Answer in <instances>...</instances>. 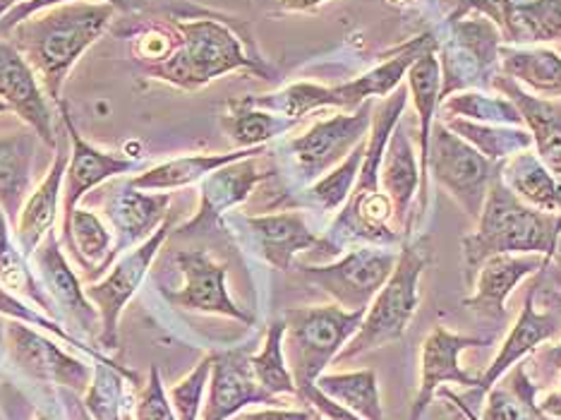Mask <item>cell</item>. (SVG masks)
I'll return each instance as SVG.
<instances>
[{
    "instance_id": "obj_47",
    "label": "cell",
    "mask_w": 561,
    "mask_h": 420,
    "mask_svg": "<svg viewBox=\"0 0 561 420\" xmlns=\"http://www.w3.org/2000/svg\"><path fill=\"white\" fill-rule=\"evenodd\" d=\"M66 3H78V0H24V3L12 8L5 18H0V36H8L12 30L18 27L20 22L32 18L34 12H42L46 8H56V5H66ZM104 3L113 5L116 10H127L130 3L127 0H104Z\"/></svg>"
},
{
    "instance_id": "obj_26",
    "label": "cell",
    "mask_w": 561,
    "mask_h": 420,
    "mask_svg": "<svg viewBox=\"0 0 561 420\" xmlns=\"http://www.w3.org/2000/svg\"><path fill=\"white\" fill-rule=\"evenodd\" d=\"M245 224L262 258L280 272L290 270L298 252L320 248L322 243L300 212L245 216Z\"/></svg>"
},
{
    "instance_id": "obj_5",
    "label": "cell",
    "mask_w": 561,
    "mask_h": 420,
    "mask_svg": "<svg viewBox=\"0 0 561 420\" xmlns=\"http://www.w3.org/2000/svg\"><path fill=\"white\" fill-rule=\"evenodd\" d=\"M430 262L432 254L427 240L403 246L389 282L381 286L375 300L369 303L358 332L339 351L334 359L336 365L358 359V355L367 351L387 347V343L399 341L405 334L420 305V276H423Z\"/></svg>"
},
{
    "instance_id": "obj_20",
    "label": "cell",
    "mask_w": 561,
    "mask_h": 420,
    "mask_svg": "<svg viewBox=\"0 0 561 420\" xmlns=\"http://www.w3.org/2000/svg\"><path fill=\"white\" fill-rule=\"evenodd\" d=\"M538 291H540V272L535 274L533 284L528 286L526 303H523V310L518 315L516 325L508 329L500 353L494 355L492 365L478 379V387L473 389L478 397H484V394H488L496 385V382L512 371L516 363L528 359L535 349L561 334V315L557 310H552V308L545 313L535 310V296H538Z\"/></svg>"
},
{
    "instance_id": "obj_41",
    "label": "cell",
    "mask_w": 561,
    "mask_h": 420,
    "mask_svg": "<svg viewBox=\"0 0 561 420\" xmlns=\"http://www.w3.org/2000/svg\"><path fill=\"white\" fill-rule=\"evenodd\" d=\"M526 371L535 385V404H538V409L547 418L561 420V341H547L535 349Z\"/></svg>"
},
{
    "instance_id": "obj_27",
    "label": "cell",
    "mask_w": 561,
    "mask_h": 420,
    "mask_svg": "<svg viewBox=\"0 0 561 420\" xmlns=\"http://www.w3.org/2000/svg\"><path fill=\"white\" fill-rule=\"evenodd\" d=\"M56 149L58 155L54 163H50L44 181L32 190L27 202L22 205L15 231H12L18 238L20 250L27 254V258L44 243V238L48 234H54V224L58 216V200L62 197V178H66V169L70 161V155L66 151V147H62L60 139Z\"/></svg>"
},
{
    "instance_id": "obj_4",
    "label": "cell",
    "mask_w": 561,
    "mask_h": 420,
    "mask_svg": "<svg viewBox=\"0 0 561 420\" xmlns=\"http://www.w3.org/2000/svg\"><path fill=\"white\" fill-rule=\"evenodd\" d=\"M439 42L435 34L425 32L415 36V39L401 46L397 54L389 60L381 63V66L363 72L360 78L351 82L324 87V84H312V82H298L286 89H280L278 94L270 97H242L250 106H257L272 113H280V116H288L293 121H300L305 113L324 109V106H336V109H360L365 101L375 97H389L401 87L405 72L411 70L413 63L430 54V50H437Z\"/></svg>"
},
{
    "instance_id": "obj_3",
    "label": "cell",
    "mask_w": 561,
    "mask_h": 420,
    "mask_svg": "<svg viewBox=\"0 0 561 420\" xmlns=\"http://www.w3.org/2000/svg\"><path fill=\"white\" fill-rule=\"evenodd\" d=\"M500 173L494 175L488 200L478 216V231L463 238L468 284L492 254H545L550 258L561 236V214L526 205L506 188Z\"/></svg>"
},
{
    "instance_id": "obj_50",
    "label": "cell",
    "mask_w": 561,
    "mask_h": 420,
    "mask_svg": "<svg viewBox=\"0 0 561 420\" xmlns=\"http://www.w3.org/2000/svg\"><path fill=\"white\" fill-rule=\"evenodd\" d=\"M540 286L545 291H557V294H561V236L550 258H545V266L540 270Z\"/></svg>"
},
{
    "instance_id": "obj_15",
    "label": "cell",
    "mask_w": 561,
    "mask_h": 420,
    "mask_svg": "<svg viewBox=\"0 0 561 420\" xmlns=\"http://www.w3.org/2000/svg\"><path fill=\"white\" fill-rule=\"evenodd\" d=\"M492 339H478V337H466L456 334L446 327H435L423 341V353H420V385L415 401L411 406V418L408 420H423L430 404L435 401L437 389H442L444 382H456L466 389L478 387V377L466 373L461 365H458V355L466 349H478V347H490Z\"/></svg>"
},
{
    "instance_id": "obj_8",
    "label": "cell",
    "mask_w": 561,
    "mask_h": 420,
    "mask_svg": "<svg viewBox=\"0 0 561 420\" xmlns=\"http://www.w3.org/2000/svg\"><path fill=\"white\" fill-rule=\"evenodd\" d=\"M500 171L502 163H494L480 155L473 145H468L442 121L432 125L427 175L435 178L468 216L478 219L494 175Z\"/></svg>"
},
{
    "instance_id": "obj_6",
    "label": "cell",
    "mask_w": 561,
    "mask_h": 420,
    "mask_svg": "<svg viewBox=\"0 0 561 420\" xmlns=\"http://www.w3.org/2000/svg\"><path fill=\"white\" fill-rule=\"evenodd\" d=\"M367 310H343L341 305L290 308L284 315V353L298 394L317 385L339 351L355 337Z\"/></svg>"
},
{
    "instance_id": "obj_38",
    "label": "cell",
    "mask_w": 561,
    "mask_h": 420,
    "mask_svg": "<svg viewBox=\"0 0 561 420\" xmlns=\"http://www.w3.org/2000/svg\"><path fill=\"white\" fill-rule=\"evenodd\" d=\"M284 337H286V322L276 320L266 329V337L262 349L250 355L254 377L260 385L272 394V397H298V387L293 382L290 367L284 353Z\"/></svg>"
},
{
    "instance_id": "obj_48",
    "label": "cell",
    "mask_w": 561,
    "mask_h": 420,
    "mask_svg": "<svg viewBox=\"0 0 561 420\" xmlns=\"http://www.w3.org/2000/svg\"><path fill=\"white\" fill-rule=\"evenodd\" d=\"M298 397H300L305 404H308L310 409H314L317 413H322L327 420H363L360 416H355L353 411L343 409L341 404H336V401H331L329 397H324V394H322L320 389H317V385L300 389Z\"/></svg>"
},
{
    "instance_id": "obj_1",
    "label": "cell",
    "mask_w": 561,
    "mask_h": 420,
    "mask_svg": "<svg viewBox=\"0 0 561 420\" xmlns=\"http://www.w3.org/2000/svg\"><path fill=\"white\" fill-rule=\"evenodd\" d=\"M113 18L116 8L108 3H66L34 12L8 36L27 58L46 97L58 104L70 70L78 66L84 50L99 42Z\"/></svg>"
},
{
    "instance_id": "obj_22",
    "label": "cell",
    "mask_w": 561,
    "mask_h": 420,
    "mask_svg": "<svg viewBox=\"0 0 561 420\" xmlns=\"http://www.w3.org/2000/svg\"><path fill=\"white\" fill-rule=\"evenodd\" d=\"M270 173H260L254 157L240 159L236 163L209 173L202 181V202L193 222L175 228L178 238H195L204 234H214L221 226L224 214L245 202L260 181Z\"/></svg>"
},
{
    "instance_id": "obj_54",
    "label": "cell",
    "mask_w": 561,
    "mask_h": 420,
    "mask_svg": "<svg viewBox=\"0 0 561 420\" xmlns=\"http://www.w3.org/2000/svg\"><path fill=\"white\" fill-rule=\"evenodd\" d=\"M20 3H24V0H0V18H5L8 12L15 8V5H20Z\"/></svg>"
},
{
    "instance_id": "obj_32",
    "label": "cell",
    "mask_w": 561,
    "mask_h": 420,
    "mask_svg": "<svg viewBox=\"0 0 561 420\" xmlns=\"http://www.w3.org/2000/svg\"><path fill=\"white\" fill-rule=\"evenodd\" d=\"M437 391H444L446 397H451L458 406H463V401L449 389ZM463 411L468 413L470 420H552L538 409V404H535V385L530 382L523 361L516 363L512 371L488 391V406H484V413L480 418L470 409H466V406Z\"/></svg>"
},
{
    "instance_id": "obj_14",
    "label": "cell",
    "mask_w": 561,
    "mask_h": 420,
    "mask_svg": "<svg viewBox=\"0 0 561 420\" xmlns=\"http://www.w3.org/2000/svg\"><path fill=\"white\" fill-rule=\"evenodd\" d=\"M171 195L137 190L130 181L111 185L101 195V209L113 234V252H123L142 246L169 219Z\"/></svg>"
},
{
    "instance_id": "obj_36",
    "label": "cell",
    "mask_w": 561,
    "mask_h": 420,
    "mask_svg": "<svg viewBox=\"0 0 561 420\" xmlns=\"http://www.w3.org/2000/svg\"><path fill=\"white\" fill-rule=\"evenodd\" d=\"M449 130H454L458 137H463L468 145H473L480 155L488 157L494 163H504L520 151H528L533 147V137L526 127L516 125H484L466 118H444L442 121Z\"/></svg>"
},
{
    "instance_id": "obj_25",
    "label": "cell",
    "mask_w": 561,
    "mask_h": 420,
    "mask_svg": "<svg viewBox=\"0 0 561 420\" xmlns=\"http://www.w3.org/2000/svg\"><path fill=\"white\" fill-rule=\"evenodd\" d=\"M44 139L32 127L0 135V209L15 228L22 205L32 193V178Z\"/></svg>"
},
{
    "instance_id": "obj_58",
    "label": "cell",
    "mask_w": 561,
    "mask_h": 420,
    "mask_svg": "<svg viewBox=\"0 0 561 420\" xmlns=\"http://www.w3.org/2000/svg\"><path fill=\"white\" fill-rule=\"evenodd\" d=\"M391 3H405V0H391Z\"/></svg>"
},
{
    "instance_id": "obj_9",
    "label": "cell",
    "mask_w": 561,
    "mask_h": 420,
    "mask_svg": "<svg viewBox=\"0 0 561 420\" xmlns=\"http://www.w3.org/2000/svg\"><path fill=\"white\" fill-rule=\"evenodd\" d=\"M399 252L381 246H363L348 250L339 262L310 266L298 264V274L305 282L324 291L343 310H367L369 303L389 282L397 266Z\"/></svg>"
},
{
    "instance_id": "obj_42",
    "label": "cell",
    "mask_w": 561,
    "mask_h": 420,
    "mask_svg": "<svg viewBox=\"0 0 561 420\" xmlns=\"http://www.w3.org/2000/svg\"><path fill=\"white\" fill-rule=\"evenodd\" d=\"M365 143L355 147L351 155L343 159L336 169H331L327 175L317 178L312 188L308 190V200L305 205L317 207L320 212H336L339 207L346 205V200L351 197L355 181L360 175V167L365 159Z\"/></svg>"
},
{
    "instance_id": "obj_30",
    "label": "cell",
    "mask_w": 561,
    "mask_h": 420,
    "mask_svg": "<svg viewBox=\"0 0 561 420\" xmlns=\"http://www.w3.org/2000/svg\"><path fill=\"white\" fill-rule=\"evenodd\" d=\"M264 151H266V147H254V149L226 151V155L178 157V159L159 163V167L130 178V183L137 190H147V193H157V190H181V188L204 181L209 173L228 167V163H236V161L248 159V157H260V155H264Z\"/></svg>"
},
{
    "instance_id": "obj_52",
    "label": "cell",
    "mask_w": 561,
    "mask_h": 420,
    "mask_svg": "<svg viewBox=\"0 0 561 420\" xmlns=\"http://www.w3.org/2000/svg\"><path fill=\"white\" fill-rule=\"evenodd\" d=\"M264 3L280 12H308L320 8L327 0H264Z\"/></svg>"
},
{
    "instance_id": "obj_17",
    "label": "cell",
    "mask_w": 561,
    "mask_h": 420,
    "mask_svg": "<svg viewBox=\"0 0 561 420\" xmlns=\"http://www.w3.org/2000/svg\"><path fill=\"white\" fill-rule=\"evenodd\" d=\"M56 106L60 111V121H62V125H66V133H68L70 145H72L66 178H62V224H68L72 212L78 209V205L89 190L104 185L108 178L137 171L139 161L113 157V155H106V151L92 147L80 135L78 127H75L66 101L60 99Z\"/></svg>"
},
{
    "instance_id": "obj_60",
    "label": "cell",
    "mask_w": 561,
    "mask_h": 420,
    "mask_svg": "<svg viewBox=\"0 0 561 420\" xmlns=\"http://www.w3.org/2000/svg\"><path fill=\"white\" fill-rule=\"evenodd\" d=\"M559 54H561V46H559Z\"/></svg>"
},
{
    "instance_id": "obj_29",
    "label": "cell",
    "mask_w": 561,
    "mask_h": 420,
    "mask_svg": "<svg viewBox=\"0 0 561 420\" xmlns=\"http://www.w3.org/2000/svg\"><path fill=\"white\" fill-rule=\"evenodd\" d=\"M437 50L420 56L411 70H408V92L413 94V104L417 109V139H420V207L423 214L427 207V149H430V133L435 111L439 104L442 92V68L437 60Z\"/></svg>"
},
{
    "instance_id": "obj_7",
    "label": "cell",
    "mask_w": 561,
    "mask_h": 420,
    "mask_svg": "<svg viewBox=\"0 0 561 420\" xmlns=\"http://www.w3.org/2000/svg\"><path fill=\"white\" fill-rule=\"evenodd\" d=\"M446 24L449 27H446V42L442 44L439 99L466 92V89L492 87L504 46L500 27L480 12L451 15Z\"/></svg>"
},
{
    "instance_id": "obj_43",
    "label": "cell",
    "mask_w": 561,
    "mask_h": 420,
    "mask_svg": "<svg viewBox=\"0 0 561 420\" xmlns=\"http://www.w3.org/2000/svg\"><path fill=\"white\" fill-rule=\"evenodd\" d=\"M137 379L135 373H127L118 363H96L92 382L84 394V406L92 420H123V379Z\"/></svg>"
},
{
    "instance_id": "obj_11",
    "label": "cell",
    "mask_w": 561,
    "mask_h": 420,
    "mask_svg": "<svg viewBox=\"0 0 561 420\" xmlns=\"http://www.w3.org/2000/svg\"><path fill=\"white\" fill-rule=\"evenodd\" d=\"M375 99L365 101L353 113H336V116L317 121L308 133L290 139L288 151L300 181L312 183L317 178L327 175L331 169L346 159L351 151L367 139L373 127V106Z\"/></svg>"
},
{
    "instance_id": "obj_19",
    "label": "cell",
    "mask_w": 561,
    "mask_h": 420,
    "mask_svg": "<svg viewBox=\"0 0 561 420\" xmlns=\"http://www.w3.org/2000/svg\"><path fill=\"white\" fill-rule=\"evenodd\" d=\"M0 99L44 139L46 147L56 149V116L48 106L44 87L27 58L3 39H0Z\"/></svg>"
},
{
    "instance_id": "obj_57",
    "label": "cell",
    "mask_w": 561,
    "mask_h": 420,
    "mask_svg": "<svg viewBox=\"0 0 561 420\" xmlns=\"http://www.w3.org/2000/svg\"><path fill=\"white\" fill-rule=\"evenodd\" d=\"M34 420H50V418H48V416H36Z\"/></svg>"
},
{
    "instance_id": "obj_24",
    "label": "cell",
    "mask_w": 561,
    "mask_h": 420,
    "mask_svg": "<svg viewBox=\"0 0 561 420\" xmlns=\"http://www.w3.org/2000/svg\"><path fill=\"white\" fill-rule=\"evenodd\" d=\"M492 87L518 109L523 125L533 137L535 155L554 175L561 193V104L557 99H542L526 92L516 80L504 72H496Z\"/></svg>"
},
{
    "instance_id": "obj_16",
    "label": "cell",
    "mask_w": 561,
    "mask_h": 420,
    "mask_svg": "<svg viewBox=\"0 0 561 420\" xmlns=\"http://www.w3.org/2000/svg\"><path fill=\"white\" fill-rule=\"evenodd\" d=\"M20 320L5 325V339L12 361L18 363L20 371L34 379L48 382V385H62L70 389H87L92 382L94 371L82 361L72 359L62 351L56 341L46 339L44 334L30 329Z\"/></svg>"
},
{
    "instance_id": "obj_28",
    "label": "cell",
    "mask_w": 561,
    "mask_h": 420,
    "mask_svg": "<svg viewBox=\"0 0 561 420\" xmlns=\"http://www.w3.org/2000/svg\"><path fill=\"white\" fill-rule=\"evenodd\" d=\"M379 183L385 188L393 205V222H397L399 231L408 226V207L420 190V163L411 145V135H405V127H393L389 137V145L385 151V161H381Z\"/></svg>"
},
{
    "instance_id": "obj_39",
    "label": "cell",
    "mask_w": 561,
    "mask_h": 420,
    "mask_svg": "<svg viewBox=\"0 0 561 420\" xmlns=\"http://www.w3.org/2000/svg\"><path fill=\"white\" fill-rule=\"evenodd\" d=\"M0 284L10 288L15 296L20 294L22 298H30L44 313H54V305L44 294L39 279H36L32 264L27 262V254L12 243L10 222L3 209H0Z\"/></svg>"
},
{
    "instance_id": "obj_35",
    "label": "cell",
    "mask_w": 561,
    "mask_h": 420,
    "mask_svg": "<svg viewBox=\"0 0 561 420\" xmlns=\"http://www.w3.org/2000/svg\"><path fill=\"white\" fill-rule=\"evenodd\" d=\"M221 125L238 149H254L264 147V143H270V139L278 135H286L298 125V121L250 106L245 99H233L228 101V113Z\"/></svg>"
},
{
    "instance_id": "obj_12",
    "label": "cell",
    "mask_w": 561,
    "mask_h": 420,
    "mask_svg": "<svg viewBox=\"0 0 561 420\" xmlns=\"http://www.w3.org/2000/svg\"><path fill=\"white\" fill-rule=\"evenodd\" d=\"M171 260L178 274L183 279V284L173 291L161 288L163 298L171 305L204 315H224L248 327L254 325V315L242 310L240 305L228 296L226 264L214 262L204 250H178L173 252Z\"/></svg>"
},
{
    "instance_id": "obj_2",
    "label": "cell",
    "mask_w": 561,
    "mask_h": 420,
    "mask_svg": "<svg viewBox=\"0 0 561 420\" xmlns=\"http://www.w3.org/2000/svg\"><path fill=\"white\" fill-rule=\"evenodd\" d=\"M175 48L159 66L145 70L151 78L169 82L185 92L209 84L228 72L248 70L260 78H272V68L252 48L240 22L216 15L173 20Z\"/></svg>"
},
{
    "instance_id": "obj_18",
    "label": "cell",
    "mask_w": 561,
    "mask_h": 420,
    "mask_svg": "<svg viewBox=\"0 0 561 420\" xmlns=\"http://www.w3.org/2000/svg\"><path fill=\"white\" fill-rule=\"evenodd\" d=\"M211 355L209 394L202 406L199 420H231L250 404H278V399L254 377L250 353L236 349Z\"/></svg>"
},
{
    "instance_id": "obj_51",
    "label": "cell",
    "mask_w": 561,
    "mask_h": 420,
    "mask_svg": "<svg viewBox=\"0 0 561 420\" xmlns=\"http://www.w3.org/2000/svg\"><path fill=\"white\" fill-rule=\"evenodd\" d=\"M437 397L444 399L446 404H430V409L425 411L423 420H470L468 413L463 411V406H458L451 397H446L444 391H437Z\"/></svg>"
},
{
    "instance_id": "obj_40",
    "label": "cell",
    "mask_w": 561,
    "mask_h": 420,
    "mask_svg": "<svg viewBox=\"0 0 561 420\" xmlns=\"http://www.w3.org/2000/svg\"><path fill=\"white\" fill-rule=\"evenodd\" d=\"M444 118H466L484 125H516L523 127L518 109L502 94H484L480 89H466L456 92L442 104Z\"/></svg>"
},
{
    "instance_id": "obj_59",
    "label": "cell",
    "mask_w": 561,
    "mask_h": 420,
    "mask_svg": "<svg viewBox=\"0 0 561 420\" xmlns=\"http://www.w3.org/2000/svg\"><path fill=\"white\" fill-rule=\"evenodd\" d=\"M123 420H133V418H123Z\"/></svg>"
},
{
    "instance_id": "obj_56",
    "label": "cell",
    "mask_w": 561,
    "mask_h": 420,
    "mask_svg": "<svg viewBox=\"0 0 561 420\" xmlns=\"http://www.w3.org/2000/svg\"><path fill=\"white\" fill-rule=\"evenodd\" d=\"M312 420H327V418H324L322 413H314V416H312Z\"/></svg>"
},
{
    "instance_id": "obj_33",
    "label": "cell",
    "mask_w": 561,
    "mask_h": 420,
    "mask_svg": "<svg viewBox=\"0 0 561 420\" xmlns=\"http://www.w3.org/2000/svg\"><path fill=\"white\" fill-rule=\"evenodd\" d=\"M502 72L526 84L530 94L542 99H561V54L538 46H508L500 50Z\"/></svg>"
},
{
    "instance_id": "obj_23",
    "label": "cell",
    "mask_w": 561,
    "mask_h": 420,
    "mask_svg": "<svg viewBox=\"0 0 561 420\" xmlns=\"http://www.w3.org/2000/svg\"><path fill=\"white\" fill-rule=\"evenodd\" d=\"M545 266V254H492L478 270L476 294L463 300V308L490 325L506 322V300L512 291Z\"/></svg>"
},
{
    "instance_id": "obj_46",
    "label": "cell",
    "mask_w": 561,
    "mask_h": 420,
    "mask_svg": "<svg viewBox=\"0 0 561 420\" xmlns=\"http://www.w3.org/2000/svg\"><path fill=\"white\" fill-rule=\"evenodd\" d=\"M133 420H178L169 394H165V387L161 382L159 367H151L149 382L139 389Z\"/></svg>"
},
{
    "instance_id": "obj_31",
    "label": "cell",
    "mask_w": 561,
    "mask_h": 420,
    "mask_svg": "<svg viewBox=\"0 0 561 420\" xmlns=\"http://www.w3.org/2000/svg\"><path fill=\"white\" fill-rule=\"evenodd\" d=\"M62 243L75 254V262L82 266L89 282L106 274L116 260L111 228L94 212L80 207L72 212L68 224H62Z\"/></svg>"
},
{
    "instance_id": "obj_49",
    "label": "cell",
    "mask_w": 561,
    "mask_h": 420,
    "mask_svg": "<svg viewBox=\"0 0 561 420\" xmlns=\"http://www.w3.org/2000/svg\"><path fill=\"white\" fill-rule=\"evenodd\" d=\"M314 409H264L252 413H238L231 420H312Z\"/></svg>"
},
{
    "instance_id": "obj_55",
    "label": "cell",
    "mask_w": 561,
    "mask_h": 420,
    "mask_svg": "<svg viewBox=\"0 0 561 420\" xmlns=\"http://www.w3.org/2000/svg\"><path fill=\"white\" fill-rule=\"evenodd\" d=\"M3 113H12V109L5 104L3 99H0V116H3Z\"/></svg>"
},
{
    "instance_id": "obj_37",
    "label": "cell",
    "mask_w": 561,
    "mask_h": 420,
    "mask_svg": "<svg viewBox=\"0 0 561 420\" xmlns=\"http://www.w3.org/2000/svg\"><path fill=\"white\" fill-rule=\"evenodd\" d=\"M317 389L331 401L341 404L343 409L353 411L363 420H385L381 409L379 385L375 371H355V373H331L317 379Z\"/></svg>"
},
{
    "instance_id": "obj_44",
    "label": "cell",
    "mask_w": 561,
    "mask_h": 420,
    "mask_svg": "<svg viewBox=\"0 0 561 420\" xmlns=\"http://www.w3.org/2000/svg\"><path fill=\"white\" fill-rule=\"evenodd\" d=\"M211 363H214V355L211 353L204 355L195 371H190L187 377H183L178 385H173L169 391H165L169 394L178 420H199L204 391H207L209 377H211Z\"/></svg>"
},
{
    "instance_id": "obj_53",
    "label": "cell",
    "mask_w": 561,
    "mask_h": 420,
    "mask_svg": "<svg viewBox=\"0 0 561 420\" xmlns=\"http://www.w3.org/2000/svg\"><path fill=\"white\" fill-rule=\"evenodd\" d=\"M545 303L561 315V294H557V291H545Z\"/></svg>"
},
{
    "instance_id": "obj_34",
    "label": "cell",
    "mask_w": 561,
    "mask_h": 420,
    "mask_svg": "<svg viewBox=\"0 0 561 420\" xmlns=\"http://www.w3.org/2000/svg\"><path fill=\"white\" fill-rule=\"evenodd\" d=\"M502 181L512 193L526 202V205L561 214V193L554 175L547 171L540 157L533 149L520 151V155L506 159L502 163Z\"/></svg>"
},
{
    "instance_id": "obj_45",
    "label": "cell",
    "mask_w": 561,
    "mask_h": 420,
    "mask_svg": "<svg viewBox=\"0 0 561 420\" xmlns=\"http://www.w3.org/2000/svg\"><path fill=\"white\" fill-rule=\"evenodd\" d=\"M0 315L12 317V320H20V322H24V325L42 327V329H46V332L56 334L58 339L72 343V347H78V349H82V351H87V353H92L96 363H111V361L106 359V355H101L99 351H92V349L82 347V341H80L78 337L68 334L62 327H58L56 320H50V317H46V315H42V313H36V310H32V308H27V305H24V303H22L15 294H12L10 288H5L3 284H0Z\"/></svg>"
},
{
    "instance_id": "obj_10",
    "label": "cell",
    "mask_w": 561,
    "mask_h": 420,
    "mask_svg": "<svg viewBox=\"0 0 561 420\" xmlns=\"http://www.w3.org/2000/svg\"><path fill=\"white\" fill-rule=\"evenodd\" d=\"M173 231V219L169 216L161 224L159 231L145 240L142 246L123 252L116 264H111V270L101 282H92L84 294L89 303L94 305L101 317V332H99V347L101 349H116L118 347V320L127 303L137 294V288L142 286L145 276L149 272L151 262H154L157 252L161 250L163 240Z\"/></svg>"
},
{
    "instance_id": "obj_21",
    "label": "cell",
    "mask_w": 561,
    "mask_h": 420,
    "mask_svg": "<svg viewBox=\"0 0 561 420\" xmlns=\"http://www.w3.org/2000/svg\"><path fill=\"white\" fill-rule=\"evenodd\" d=\"M30 258L34 262L32 270H34L36 279H39V284L44 288V294L48 296L50 305H54V310L58 305V310L87 334L92 332V327L96 329V332H101L99 310L92 303H89L78 274L70 270L66 254L60 252L56 236L48 234L44 238V243L36 248Z\"/></svg>"
},
{
    "instance_id": "obj_13",
    "label": "cell",
    "mask_w": 561,
    "mask_h": 420,
    "mask_svg": "<svg viewBox=\"0 0 561 420\" xmlns=\"http://www.w3.org/2000/svg\"><path fill=\"white\" fill-rule=\"evenodd\" d=\"M468 12L490 18L508 46L561 42V0H463L454 18Z\"/></svg>"
}]
</instances>
